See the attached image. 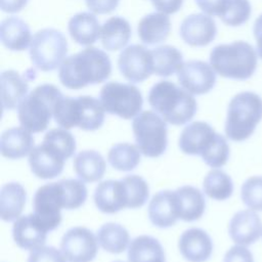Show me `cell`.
Masks as SVG:
<instances>
[{
    "label": "cell",
    "instance_id": "15",
    "mask_svg": "<svg viewBox=\"0 0 262 262\" xmlns=\"http://www.w3.org/2000/svg\"><path fill=\"white\" fill-rule=\"evenodd\" d=\"M217 28L214 19L208 14L193 13L186 16L180 26L182 40L192 47L210 44L216 37Z\"/></svg>",
    "mask_w": 262,
    "mask_h": 262
},
{
    "label": "cell",
    "instance_id": "19",
    "mask_svg": "<svg viewBox=\"0 0 262 262\" xmlns=\"http://www.w3.org/2000/svg\"><path fill=\"white\" fill-rule=\"evenodd\" d=\"M178 248L188 262H206L212 255L213 243L205 230L193 227L180 235Z\"/></svg>",
    "mask_w": 262,
    "mask_h": 262
},
{
    "label": "cell",
    "instance_id": "28",
    "mask_svg": "<svg viewBox=\"0 0 262 262\" xmlns=\"http://www.w3.org/2000/svg\"><path fill=\"white\" fill-rule=\"evenodd\" d=\"M72 39L80 45H91L100 37V27L96 16L89 12H80L71 17L68 25Z\"/></svg>",
    "mask_w": 262,
    "mask_h": 262
},
{
    "label": "cell",
    "instance_id": "49",
    "mask_svg": "<svg viewBox=\"0 0 262 262\" xmlns=\"http://www.w3.org/2000/svg\"><path fill=\"white\" fill-rule=\"evenodd\" d=\"M113 262H124V261H122V260H116V261H113Z\"/></svg>",
    "mask_w": 262,
    "mask_h": 262
},
{
    "label": "cell",
    "instance_id": "9",
    "mask_svg": "<svg viewBox=\"0 0 262 262\" xmlns=\"http://www.w3.org/2000/svg\"><path fill=\"white\" fill-rule=\"evenodd\" d=\"M99 98L106 113L129 120L141 113L143 99L137 87L131 84L108 82L100 90Z\"/></svg>",
    "mask_w": 262,
    "mask_h": 262
},
{
    "label": "cell",
    "instance_id": "22",
    "mask_svg": "<svg viewBox=\"0 0 262 262\" xmlns=\"http://www.w3.org/2000/svg\"><path fill=\"white\" fill-rule=\"evenodd\" d=\"M34 137L32 132L20 127H13L5 130L0 139L1 155L7 159H21L33 150Z\"/></svg>",
    "mask_w": 262,
    "mask_h": 262
},
{
    "label": "cell",
    "instance_id": "27",
    "mask_svg": "<svg viewBox=\"0 0 262 262\" xmlns=\"http://www.w3.org/2000/svg\"><path fill=\"white\" fill-rule=\"evenodd\" d=\"M179 208V219L191 222L200 219L206 208V202L201 190L191 185L178 187L176 190Z\"/></svg>",
    "mask_w": 262,
    "mask_h": 262
},
{
    "label": "cell",
    "instance_id": "18",
    "mask_svg": "<svg viewBox=\"0 0 262 262\" xmlns=\"http://www.w3.org/2000/svg\"><path fill=\"white\" fill-rule=\"evenodd\" d=\"M148 217L160 228H167L179 219L178 200L175 191L162 190L156 193L148 204Z\"/></svg>",
    "mask_w": 262,
    "mask_h": 262
},
{
    "label": "cell",
    "instance_id": "42",
    "mask_svg": "<svg viewBox=\"0 0 262 262\" xmlns=\"http://www.w3.org/2000/svg\"><path fill=\"white\" fill-rule=\"evenodd\" d=\"M62 252L54 247L41 246L31 251L28 262H67Z\"/></svg>",
    "mask_w": 262,
    "mask_h": 262
},
{
    "label": "cell",
    "instance_id": "32",
    "mask_svg": "<svg viewBox=\"0 0 262 262\" xmlns=\"http://www.w3.org/2000/svg\"><path fill=\"white\" fill-rule=\"evenodd\" d=\"M97 241L100 247L112 254L124 252L130 242L127 229L118 223H105L97 231Z\"/></svg>",
    "mask_w": 262,
    "mask_h": 262
},
{
    "label": "cell",
    "instance_id": "20",
    "mask_svg": "<svg viewBox=\"0 0 262 262\" xmlns=\"http://www.w3.org/2000/svg\"><path fill=\"white\" fill-rule=\"evenodd\" d=\"M93 198L97 209L106 214L117 213L128 205L127 191L121 179L100 182L95 188Z\"/></svg>",
    "mask_w": 262,
    "mask_h": 262
},
{
    "label": "cell",
    "instance_id": "35",
    "mask_svg": "<svg viewBox=\"0 0 262 262\" xmlns=\"http://www.w3.org/2000/svg\"><path fill=\"white\" fill-rule=\"evenodd\" d=\"M205 193L216 201H225L233 192V182L228 174L219 169L211 170L204 179Z\"/></svg>",
    "mask_w": 262,
    "mask_h": 262
},
{
    "label": "cell",
    "instance_id": "37",
    "mask_svg": "<svg viewBox=\"0 0 262 262\" xmlns=\"http://www.w3.org/2000/svg\"><path fill=\"white\" fill-rule=\"evenodd\" d=\"M252 13L249 0H226L221 15V20L230 27H238L248 21Z\"/></svg>",
    "mask_w": 262,
    "mask_h": 262
},
{
    "label": "cell",
    "instance_id": "6",
    "mask_svg": "<svg viewBox=\"0 0 262 262\" xmlns=\"http://www.w3.org/2000/svg\"><path fill=\"white\" fill-rule=\"evenodd\" d=\"M262 120V98L255 92L244 91L234 95L227 108L225 134L233 141H244Z\"/></svg>",
    "mask_w": 262,
    "mask_h": 262
},
{
    "label": "cell",
    "instance_id": "47",
    "mask_svg": "<svg viewBox=\"0 0 262 262\" xmlns=\"http://www.w3.org/2000/svg\"><path fill=\"white\" fill-rule=\"evenodd\" d=\"M28 0H1V9L4 12L14 13L21 10Z\"/></svg>",
    "mask_w": 262,
    "mask_h": 262
},
{
    "label": "cell",
    "instance_id": "36",
    "mask_svg": "<svg viewBox=\"0 0 262 262\" xmlns=\"http://www.w3.org/2000/svg\"><path fill=\"white\" fill-rule=\"evenodd\" d=\"M121 180L127 191V208L136 209L142 207L149 195V188L146 181L138 175H127L121 178Z\"/></svg>",
    "mask_w": 262,
    "mask_h": 262
},
{
    "label": "cell",
    "instance_id": "41",
    "mask_svg": "<svg viewBox=\"0 0 262 262\" xmlns=\"http://www.w3.org/2000/svg\"><path fill=\"white\" fill-rule=\"evenodd\" d=\"M43 141L51 143L56 148H58L67 159L71 158L76 150V140L72 133H70L67 129L63 128H54L49 130Z\"/></svg>",
    "mask_w": 262,
    "mask_h": 262
},
{
    "label": "cell",
    "instance_id": "48",
    "mask_svg": "<svg viewBox=\"0 0 262 262\" xmlns=\"http://www.w3.org/2000/svg\"><path fill=\"white\" fill-rule=\"evenodd\" d=\"M254 36L256 39V46H257V53L262 58V13L256 18L253 28Z\"/></svg>",
    "mask_w": 262,
    "mask_h": 262
},
{
    "label": "cell",
    "instance_id": "8",
    "mask_svg": "<svg viewBox=\"0 0 262 262\" xmlns=\"http://www.w3.org/2000/svg\"><path fill=\"white\" fill-rule=\"evenodd\" d=\"M68 42L61 32L55 29L38 31L30 45L31 60L34 66L43 72H49L60 67L66 59Z\"/></svg>",
    "mask_w": 262,
    "mask_h": 262
},
{
    "label": "cell",
    "instance_id": "21",
    "mask_svg": "<svg viewBox=\"0 0 262 262\" xmlns=\"http://www.w3.org/2000/svg\"><path fill=\"white\" fill-rule=\"evenodd\" d=\"M47 232L32 214L18 217L12 227V236L15 244L24 250L33 251L44 246Z\"/></svg>",
    "mask_w": 262,
    "mask_h": 262
},
{
    "label": "cell",
    "instance_id": "30",
    "mask_svg": "<svg viewBox=\"0 0 262 262\" xmlns=\"http://www.w3.org/2000/svg\"><path fill=\"white\" fill-rule=\"evenodd\" d=\"M131 37L129 23L121 16L108 18L101 27L100 40L104 49L116 51L124 48Z\"/></svg>",
    "mask_w": 262,
    "mask_h": 262
},
{
    "label": "cell",
    "instance_id": "3",
    "mask_svg": "<svg viewBox=\"0 0 262 262\" xmlns=\"http://www.w3.org/2000/svg\"><path fill=\"white\" fill-rule=\"evenodd\" d=\"M258 56L254 47L245 41L215 46L210 53V64L221 77L247 80L257 69Z\"/></svg>",
    "mask_w": 262,
    "mask_h": 262
},
{
    "label": "cell",
    "instance_id": "25",
    "mask_svg": "<svg viewBox=\"0 0 262 262\" xmlns=\"http://www.w3.org/2000/svg\"><path fill=\"white\" fill-rule=\"evenodd\" d=\"M27 192L24 186L17 182H9L1 187L0 215L6 222L15 221L26 205Z\"/></svg>",
    "mask_w": 262,
    "mask_h": 262
},
{
    "label": "cell",
    "instance_id": "40",
    "mask_svg": "<svg viewBox=\"0 0 262 262\" xmlns=\"http://www.w3.org/2000/svg\"><path fill=\"white\" fill-rule=\"evenodd\" d=\"M244 204L254 211H262V176L248 178L241 189Z\"/></svg>",
    "mask_w": 262,
    "mask_h": 262
},
{
    "label": "cell",
    "instance_id": "45",
    "mask_svg": "<svg viewBox=\"0 0 262 262\" xmlns=\"http://www.w3.org/2000/svg\"><path fill=\"white\" fill-rule=\"evenodd\" d=\"M195 3L206 14L220 16L226 0H195Z\"/></svg>",
    "mask_w": 262,
    "mask_h": 262
},
{
    "label": "cell",
    "instance_id": "13",
    "mask_svg": "<svg viewBox=\"0 0 262 262\" xmlns=\"http://www.w3.org/2000/svg\"><path fill=\"white\" fill-rule=\"evenodd\" d=\"M179 84L191 94H205L212 90L216 74L211 64L202 60H188L177 72Z\"/></svg>",
    "mask_w": 262,
    "mask_h": 262
},
{
    "label": "cell",
    "instance_id": "29",
    "mask_svg": "<svg viewBox=\"0 0 262 262\" xmlns=\"http://www.w3.org/2000/svg\"><path fill=\"white\" fill-rule=\"evenodd\" d=\"M73 166L78 177L84 182L100 180L106 168L103 157L98 151L92 149L80 151L75 157Z\"/></svg>",
    "mask_w": 262,
    "mask_h": 262
},
{
    "label": "cell",
    "instance_id": "46",
    "mask_svg": "<svg viewBox=\"0 0 262 262\" xmlns=\"http://www.w3.org/2000/svg\"><path fill=\"white\" fill-rule=\"evenodd\" d=\"M154 7L162 13L172 14L177 12L183 3V0H151Z\"/></svg>",
    "mask_w": 262,
    "mask_h": 262
},
{
    "label": "cell",
    "instance_id": "5",
    "mask_svg": "<svg viewBox=\"0 0 262 262\" xmlns=\"http://www.w3.org/2000/svg\"><path fill=\"white\" fill-rule=\"evenodd\" d=\"M62 96L60 90L52 84H42L34 88L17 107L20 125L32 133L46 130L54 107Z\"/></svg>",
    "mask_w": 262,
    "mask_h": 262
},
{
    "label": "cell",
    "instance_id": "38",
    "mask_svg": "<svg viewBox=\"0 0 262 262\" xmlns=\"http://www.w3.org/2000/svg\"><path fill=\"white\" fill-rule=\"evenodd\" d=\"M63 193V209L74 210L80 208L87 199V188L84 181L78 179L59 180Z\"/></svg>",
    "mask_w": 262,
    "mask_h": 262
},
{
    "label": "cell",
    "instance_id": "2",
    "mask_svg": "<svg viewBox=\"0 0 262 262\" xmlns=\"http://www.w3.org/2000/svg\"><path fill=\"white\" fill-rule=\"evenodd\" d=\"M147 100L167 123L180 126L195 115L198 104L190 92L170 81H160L149 90Z\"/></svg>",
    "mask_w": 262,
    "mask_h": 262
},
{
    "label": "cell",
    "instance_id": "44",
    "mask_svg": "<svg viewBox=\"0 0 262 262\" xmlns=\"http://www.w3.org/2000/svg\"><path fill=\"white\" fill-rule=\"evenodd\" d=\"M120 0H86L87 7L94 13L106 14L114 11Z\"/></svg>",
    "mask_w": 262,
    "mask_h": 262
},
{
    "label": "cell",
    "instance_id": "17",
    "mask_svg": "<svg viewBox=\"0 0 262 262\" xmlns=\"http://www.w3.org/2000/svg\"><path fill=\"white\" fill-rule=\"evenodd\" d=\"M215 135V130L208 123L192 122L182 130L178 145L181 151L186 155L202 156L214 140Z\"/></svg>",
    "mask_w": 262,
    "mask_h": 262
},
{
    "label": "cell",
    "instance_id": "12",
    "mask_svg": "<svg viewBox=\"0 0 262 262\" xmlns=\"http://www.w3.org/2000/svg\"><path fill=\"white\" fill-rule=\"evenodd\" d=\"M118 67L129 82L140 83L154 73L151 50L138 44L130 45L120 53Z\"/></svg>",
    "mask_w": 262,
    "mask_h": 262
},
{
    "label": "cell",
    "instance_id": "34",
    "mask_svg": "<svg viewBox=\"0 0 262 262\" xmlns=\"http://www.w3.org/2000/svg\"><path fill=\"white\" fill-rule=\"evenodd\" d=\"M107 160L111 166L119 171H131L140 162V150L131 143H117L110 149Z\"/></svg>",
    "mask_w": 262,
    "mask_h": 262
},
{
    "label": "cell",
    "instance_id": "26",
    "mask_svg": "<svg viewBox=\"0 0 262 262\" xmlns=\"http://www.w3.org/2000/svg\"><path fill=\"white\" fill-rule=\"evenodd\" d=\"M29 85L17 72L4 71L1 74V100L4 110H15L27 96Z\"/></svg>",
    "mask_w": 262,
    "mask_h": 262
},
{
    "label": "cell",
    "instance_id": "16",
    "mask_svg": "<svg viewBox=\"0 0 262 262\" xmlns=\"http://www.w3.org/2000/svg\"><path fill=\"white\" fill-rule=\"evenodd\" d=\"M228 232L235 244L249 246L262 234V222L254 210H242L232 216Z\"/></svg>",
    "mask_w": 262,
    "mask_h": 262
},
{
    "label": "cell",
    "instance_id": "24",
    "mask_svg": "<svg viewBox=\"0 0 262 262\" xmlns=\"http://www.w3.org/2000/svg\"><path fill=\"white\" fill-rule=\"evenodd\" d=\"M170 30V18L162 12H152L143 16L137 27L139 39L147 45L165 41L169 36Z\"/></svg>",
    "mask_w": 262,
    "mask_h": 262
},
{
    "label": "cell",
    "instance_id": "33",
    "mask_svg": "<svg viewBox=\"0 0 262 262\" xmlns=\"http://www.w3.org/2000/svg\"><path fill=\"white\" fill-rule=\"evenodd\" d=\"M154 74L169 77L177 73L182 66V53L174 46L163 45L151 50Z\"/></svg>",
    "mask_w": 262,
    "mask_h": 262
},
{
    "label": "cell",
    "instance_id": "39",
    "mask_svg": "<svg viewBox=\"0 0 262 262\" xmlns=\"http://www.w3.org/2000/svg\"><path fill=\"white\" fill-rule=\"evenodd\" d=\"M201 157L211 168H221L224 166L229 157V146L224 136L216 133L214 140Z\"/></svg>",
    "mask_w": 262,
    "mask_h": 262
},
{
    "label": "cell",
    "instance_id": "11",
    "mask_svg": "<svg viewBox=\"0 0 262 262\" xmlns=\"http://www.w3.org/2000/svg\"><path fill=\"white\" fill-rule=\"evenodd\" d=\"M60 250L69 262H91L97 254L98 241L90 229L76 226L63 234Z\"/></svg>",
    "mask_w": 262,
    "mask_h": 262
},
{
    "label": "cell",
    "instance_id": "23",
    "mask_svg": "<svg viewBox=\"0 0 262 262\" xmlns=\"http://www.w3.org/2000/svg\"><path fill=\"white\" fill-rule=\"evenodd\" d=\"M0 37L2 44L13 51L27 49L33 39L28 25L17 16H8L2 20Z\"/></svg>",
    "mask_w": 262,
    "mask_h": 262
},
{
    "label": "cell",
    "instance_id": "4",
    "mask_svg": "<svg viewBox=\"0 0 262 262\" xmlns=\"http://www.w3.org/2000/svg\"><path fill=\"white\" fill-rule=\"evenodd\" d=\"M104 112L101 101L95 97L62 96L54 107L53 118L59 127L67 130L79 127L82 130L94 131L102 126Z\"/></svg>",
    "mask_w": 262,
    "mask_h": 262
},
{
    "label": "cell",
    "instance_id": "10",
    "mask_svg": "<svg viewBox=\"0 0 262 262\" xmlns=\"http://www.w3.org/2000/svg\"><path fill=\"white\" fill-rule=\"evenodd\" d=\"M63 193L59 181L44 184L35 192L33 216L46 231H51L61 222L60 210L63 209Z\"/></svg>",
    "mask_w": 262,
    "mask_h": 262
},
{
    "label": "cell",
    "instance_id": "14",
    "mask_svg": "<svg viewBox=\"0 0 262 262\" xmlns=\"http://www.w3.org/2000/svg\"><path fill=\"white\" fill-rule=\"evenodd\" d=\"M66 156L54 145L46 141L33 148L29 155L31 171L41 179H51L58 176L64 167Z\"/></svg>",
    "mask_w": 262,
    "mask_h": 262
},
{
    "label": "cell",
    "instance_id": "7",
    "mask_svg": "<svg viewBox=\"0 0 262 262\" xmlns=\"http://www.w3.org/2000/svg\"><path fill=\"white\" fill-rule=\"evenodd\" d=\"M132 130L136 145L140 152L148 158L163 155L167 148L166 121L152 111H144L132 122Z\"/></svg>",
    "mask_w": 262,
    "mask_h": 262
},
{
    "label": "cell",
    "instance_id": "31",
    "mask_svg": "<svg viewBox=\"0 0 262 262\" xmlns=\"http://www.w3.org/2000/svg\"><path fill=\"white\" fill-rule=\"evenodd\" d=\"M128 262H165L163 247L152 236L139 235L129 245Z\"/></svg>",
    "mask_w": 262,
    "mask_h": 262
},
{
    "label": "cell",
    "instance_id": "1",
    "mask_svg": "<svg viewBox=\"0 0 262 262\" xmlns=\"http://www.w3.org/2000/svg\"><path fill=\"white\" fill-rule=\"evenodd\" d=\"M112 73L108 55L96 48L87 47L67 57L59 67L58 77L69 89H81L104 82Z\"/></svg>",
    "mask_w": 262,
    "mask_h": 262
},
{
    "label": "cell",
    "instance_id": "43",
    "mask_svg": "<svg viewBox=\"0 0 262 262\" xmlns=\"http://www.w3.org/2000/svg\"><path fill=\"white\" fill-rule=\"evenodd\" d=\"M223 262H254L253 254L246 246L237 245L231 247L225 254Z\"/></svg>",
    "mask_w": 262,
    "mask_h": 262
}]
</instances>
